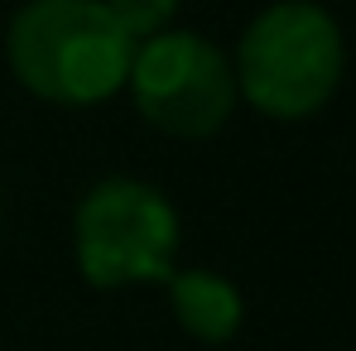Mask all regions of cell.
<instances>
[{
    "instance_id": "4",
    "label": "cell",
    "mask_w": 356,
    "mask_h": 351,
    "mask_svg": "<svg viewBox=\"0 0 356 351\" xmlns=\"http://www.w3.org/2000/svg\"><path fill=\"white\" fill-rule=\"evenodd\" d=\"M130 97L140 116L174 140H207L217 135L236 106V72L232 58L188 29H164L145 39L130 63Z\"/></svg>"
},
{
    "instance_id": "3",
    "label": "cell",
    "mask_w": 356,
    "mask_h": 351,
    "mask_svg": "<svg viewBox=\"0 0 356 351\" xmlns=\"http://www.w3.org/2000/svg\"><path fill=\"white\" fill-rule=\"evenodd\" d=\"M72 255L77 275L92 289L125 284H169L178 260L174 202L140 178H102L82 193L72 212Z\"/></svg>"
},
{
    "instance_id": "7",
    "label": "cell",
    "mask_w": 356,
    "mask_h": 351,
    "mask_svg": "<svg viewBox=\"0 0 356 351\" xmlns=\"http://www.w3.org/2000/svg\"><path fill=\"white\" fill-rule=\"evenodd\" d=\"M0 217H5V202H0Z\"/></svg>"
},
{
    "instance_id": "1",
    "label": "cell",
    "mask_w": 356,
    "mask_h": 351,
    "mask_svg": "<svg viewBox=\"0 0 356 351\" xmlns=\"http://www.w3.org/2000/svg\"><path fill=\"white\" fill-rule=\"evenodd\" d=\"M135 39L106 0H29L5 29V63L24 92L54 106H97L130 82Z\"/></svg>"
},
{
    "instance_id": "6",
    "label": "cell",
    "mask_w": 356,
    "mask_h": 351,
    "mask_svg": "<svg viewBox=\"0 0 356 351\" xmlns=\"http://www.w3.org/2000/svg\"><path fill=\"white\" fill-rule=\"evenodd\" d=\"M106 10L120 19V29L135 44H145V39H154V34H164L174 24L178 0H106Z\"/></svg>"
},
{
    "instance_id": "2",
    "label": "cell",
    "mask_w": 356,
    "mask_h": 351,
    "mask_svg": "<svg viewBox=\"0 0 356 351\" xmlns=\"http://www.w3.org/2000/svg\"><path fill=\"white\" fill-rule=\"evenodd\" d=\"M347 67V44L337 19L313 0L265 5L236 49V92L275 120H298L327 106Z\"/></svg>"
},
{
    "instance_id": "5",
    "label": "cell",
    "mask_w": 356,
    "mask_h": 351,
    "mask_svg": "<svg viewBox=\"0 0 356 351\" xmlns=\"http://www.w3.org/2000/svg\"><path fill=\"white\" fill-rule=\"evenodd\" d=\"M169 303H174L178 327H183L193 342H207V347L232 342L241 318H245L241 289L232 279L212 275V270H174V279H169Z\"/></svg>"
}]
</instances>
